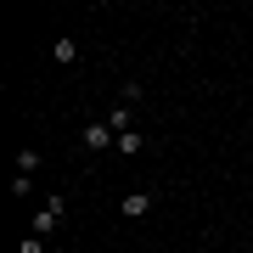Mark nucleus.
Wrapping results in <instances>:
<instances>
[{"mask_svg": "<svg viewBox=\"0 0 253 253\" xmlns=\"http://www.w3.org/2000/svg\"><path fill=\"white\" fill-rule=\"evenodd\" d=\"M62 219H68V197H45V208L34 214V236H51Z\"/></svg>", "mask_w": 253, "mask_h": 253, "instance_id": "f257e3e1", "label": "nucleus"}, {"mask_svg": "<svg viewBox=\"0 0 253 253\" xmlns=\"http://www.w3.org/2000/svg\"><path fill=\"white\" fill-rule=\"evenodd\" d=\"M84 146H90V152H118V129L107 118H96V124H84Z\"/></svg>", "mask_w": 253, "mask_h": 253, "instance_id": "f03ea898", "label": "nucleus"}, {"mask_svg": "<svg viewBox=\"0 0 253 253\" xmlns=\"http://www.w3.org/2000/svg\"><path fill=\"white\" fill-rule=\"evenodd\" d=\"M118 214H124V219H146V214H152V191H129V197L118 203Z\"/></svg>", "mask_w": 253, "mask_h": 253, "instance_id": "7ed1b4c3", "label": "nucleus"}, {"mask_svg": "<svg viewBox=\"0 0 253 253\" xmlns=\"http://www.w3.org/2000/svg\"><path fill=\"white\" fill-rule=\"evenodd\" d=\"M56 62H79V40H73V34L56 40Z\"/></svg>", "mask_w": 253, "mask_h": 253, "instance_id": "20e7f679", "label": "nucleus"}, {"mask_svg": "<svg viewBox=\"0 0 253 253\" xmlns=\"http://www.w3.org/2000/svg\"><path fill=\"white\" fill-rule=\"evenodd\" d=\"M17 174H40V152H34V146L17 152Z\"/></svg>", "mask_w": 253, "mask_h": 253, "instance_id": "39448f33", "label": "nucleus"}, {"mask_svg": "<svg viewBox=\"0 0 253 253\" xmlns=\"http://www.w3.org/2000/svg\"><path fill=\"white\" fill-rule=\"evenodd\" d=\"M107 124L118 129V135H124V129H135V124H129V107H113V113H107Z\"/></svg>", "mask_w": 253, "mask_h": 253, "instance_id": "423d86ee", "label": "nucleus"}, {"mask_svg": "<svg viewBox=\"0 0 253 253\" xmlns=\"http://www.w3.org/2000/svg\"><path fill=\"white\" fill-rule=\"evenodd\" d=\"M118 152H141V129H124L118 135Z\"/></svg>", "mask_w": 253, "mask_h": 253, "instance_id": "0eeeda50", "label": "nucleus"}, {"mask_svg": "<svg viewBox=\"0 0 253 253\" xmlns=\"http://www.w3.org/2000/svg\"><path fill=\"white\" fill-rule=\"evenodd\" d=\"M17 253H45V236H28V242H23Z\"/></svg>", "mask_w": 253, "mask_h": 253, "instance_id": "6e6552de", "label": "nucleus"}]
</instances>
